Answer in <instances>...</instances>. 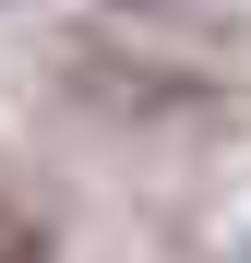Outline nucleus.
<instances>
[{
    "label": "nucleus",
    "instance_id": "f257e3e1",
    "mask_svg": "<svg viewBox=\"0 0 251 263\" xmlns=\"http://www.w3.org/2000/svg\"><path fill=\"white\" fill-rule=\"evenodd\" d=\"M0 263H48V228H36L24 203H0Z\"/></svg>",
    "mask_w": 251,
    "mask_h": 263
}]
</instances>
